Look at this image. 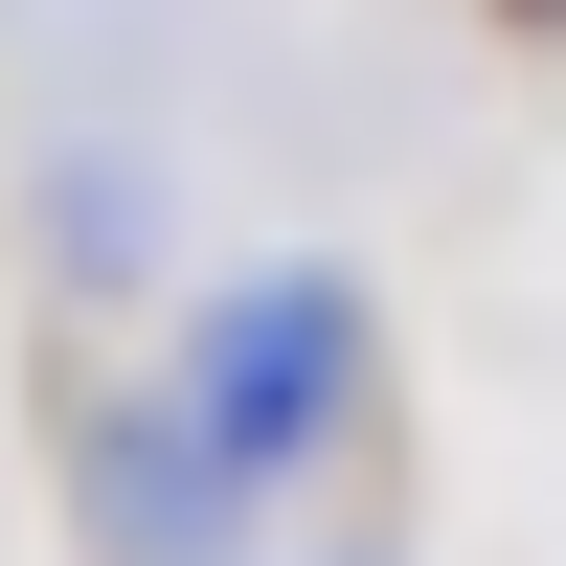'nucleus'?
I'll list each match as a JSON object with an SVG mask.
<instances>
[{
    "mask_svg": "<svg viewBox=\"0 0 566 566\" xmlns=\"http://www.w3.org/2000/svg\"><path fill=\"white\" fill-rule=\"evenodd\" d=\"M340 408H363V295H340V272H227V295L181 317V408H159L181 522L227 544L272 476H317V453H340Z\"/></svg>",
    "mask_w": 566,
    "mask_h": 566,
    "instance_id": "nucleus-1",
    "label": "nucleus"
}]
</instances>
